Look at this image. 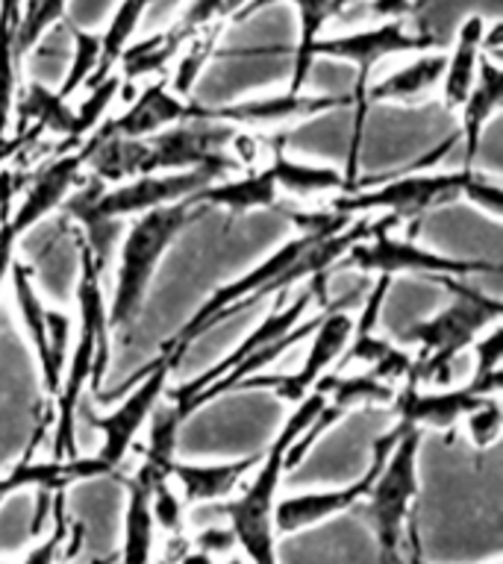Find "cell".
I'll return each instance as SVG.
<instances>
[{
	"label": "cell",
	"instance_id": "cell-1",
	"mask_svg": "<svg viewBox=\"0 0 503 564\" xmlns=\"http://www.w3.org/2000/svg\"><path fill=\"white\" fill-rule=\"evenodd\" d=\"M457 132H450L448 139L427 150L421 159H415L413 165L404 171H392L388 180L360 188V192L342 194L324 203V209L333 218L356 220L377 215L388 218L395 227L415 224L436 206L465 200L485 212L489 218L501 220L503 215V185L497 176L483 174L477 167H457V171H427L430 165H439L441 159L450 156V150L457 148Z\"/></svg>",
	"mask_w": 503,
	"mask_h": 564
},
{
	"label": "cell",
	"instance_id": "cell-2",
	"mask_svg": "<svg viewBox=\"0 0 503 564\" xmlns=\"http://www.w3.org/2000/svg\"><path fill=\"white\" fill-rule=\"evenodd\" d=\"M236 132V127L218 121H183L145 139L95 130L83 141V156L88 174L106 185L201 167L229 176L238 171V162L229 156V141Z\"/></svg>",
	"mask_w": 503,
	"mask_h": 564
},
{
	"label": "cell",
	"instance_id": "cell-3",
	"mask_svg": "<svg viewBox=\"0 0 503 564\" xmlns=\"http://www.w3.org/2000/svg\"><path fill=\"white\" fill-rule=\"evenodd\" d=\"M79 250V282H77V306L79 329L71 341L68 361L62 370L60 394L51 409V458L65 462L77 458V423L79 405L86 388L100 394V377L109 368V317H106L104 289H100V264L92 256V247L77 232Z\"/></svg>",
	"mask_w": 503,
	"mask_h": 564
},
{
	"label": "cell",
	"instance_id": "cell-4",
	"mask_svg": "<svg viewBox=\"0 0 503 564\" xmlns=\"http://www.w3.org/2000/svg\"><path fill=\"white\" fill-rule=\"evenodd\" d=\"M324 409V397L312 391V394L291 409V417L282 423L277 438L265 447V456L259 462L250 479L242 485L236 497L227 502H215V506H201L197 511H215L229 523L233 535H236L238 555L247 564H280L277 558V529H274V506L280 497L282 476L289 470L286 456L289 447L312 426L318 412Z\"/></svg>",
	"mask_w": 503,
	"mask_h": 564
},
{
	"label": "cell",
	"instance_id": "cell-5",
	"mask_svg": "<svg viewBox=\"0 0 503 564\" xmlns=\"http://www.w3.org/2000/svg\"><path fill=\"white\" fill-rule=\"evenodd\" d=\"M224 174L201 167V171H180V174H153L124 180V183L106 185L95 176L79 180L71 197L62 203V212L83 227V238L92 247L95 262H104V236L113 232L121 220L139 218L145 212L171 206V203L189 200L194 192H201Z\"/></svg>",
	"mask_w": 503,
	"mask_h": 564
},
{
	"label": "cell",
	"instance_id": "cell-6",
	"mask_svg": "<svg viewBox=\"0 0 503 564\" xmlns=\"http://www.w3.org/2000/svg\"><path fill=\"white\" fill-rule=\"evenodd\" d=\"M289 215L300 227L298 236H291L289 241H282L271 256H265L263 262H256L247 273H242V276H236L233 282H224L221 289L212 291L210 297L194 308V315L189 317L168 341H162L159 356H168V359H174L176 365H180L185 352H189V347H192L201 335L210 333L212 326H218L221 321H227V317H233L236 312H242V308L254 306V303H259L263 297H274V294H277V280L289 271L291 264L298 262V256L303 253L309 245H315L324 232H330V229L342 227L344 224L342 218H333L330 212H289Z\"/></svg>",
	"mask_w": 503,
	"mask_h": 564
},
{
	"label": "cell",
	"instance_id": "cell-7",
	"mask_svg": "<svg viewBox=\"0 0 503 564\" xmlns=\"http://www.w3.org/2000/svg\"><path fill=\"white\" fill-rule=\"evenodd\" d=\"M203 215L206 212L194 206L192 200H180L132 218L121 238V247H118L113 300L106 306L113 333L132 326V321L139 317L141 306H145L150 282L157 276L165 253L174 247L176 238L183 236V229Z\"/></svg>",
	"mask_w": 503,
	"mask_h": 564
},
{
	"label": "cell",
	"instance_id": "cell-8",
	"mask_svg": "<svg viewBox=\"0 0 503 564\" xmlns=\"http://www.w3.org/2000/svg\"><path fill=\"white\" fill-rule=\"evenodd\" d=\"M450 294H453V303H448L427 321L409 326V333L404 335V341L418 350L413 377L421 388H448L459 356L471 350V344L485 329L501 324L503 317V300L489 297L480 289H471L468 282H462Z\"/></svg>",
	"mask_w": 503,
	"mask_h": 564
},
{
	"label": "cell",
	"instance_id": "cell-9",
	"mask_svg": "<svg viewBox=\"0 0 503 564\" xmlns=\"http://www.w3.org/2000/svg\"><path fill=\"white\" fill-rule=\"evenodd\" d=\"M439 39L432 33H409L406 21H383V24L365 26V30H351L342 35H321L312 47V56L321 59H342L356 65V83H353L351 109H353V130L351 148H347V162L342 174L351 183H360V150H362V130L368 118V104H365V88L371 83V74L379 62L400 56V53H424L436 51Z\"/></svg>",
	"mask_w": 503,
	"mask_h": 564
},
{
	"label": "cell",
	"instance_id": "cell-10",
	"mask_svg": "<svg viewBox=\"0 0 503 564\" xmlns=\"http://www.w3.org/2000/svg\"><path fill=\"white\" fill-rule=\"evenodd\" d=\"M418 449L421 432L404 430L388 453L386 465L379 467L371 482L368 497L360 502L362 518L368 520L377 538L379 564H400L404 558L406 532L413 527V502L418 494Z\"/></svg>",
	"mask_w": 503,
	"mask_h": 564
},
{
	"label": "cell",
	"instance_id": "cell-11",
	"mask_svg": "<svg viewBox=\"0 0 503 564\" xmlns=\"http://www.w3.org/2000/svg\"><path fill=\"white\" fill-rule=\"evenodd\" d=\"M395 224L388 218L371 220L368 236L344 253V259L335 268H353L360 273H377L386 280H395L400 273H415V276H432L448 291H453L462 280L477 276V273H497L501 268L489 262H471V259H450L436 250L415 245L413 238H404L395 232Z\"/></svg>",
	"mask_w": 503,
	"mask_h": 564
},
{
	"label": "cell",
	"instance_id": "cell-12",
	"mask_svg": "<svg viewBox=\"0 0 503 564\" xmlns=\"http://www.w3.org/2000/svg\"><path fill=\"white\" fill-rule=\"evenodd\" d=\"M315 303L318 306L330 303V300H327V276L309 280L307 285L295 294V297H291V291L274 294L271 312H268V315H265L254 329H250V335L242 338V341H238L236 347L224 356V359L215 361L210 370H203L201 377L189 379V382H183V386L168 388L165 397H162L168 409H171V412H174L183 423L189 421V417L194 414V400H197L206 388H212L218 379L227 377L229 370L236 368V365H242V361H245L254 350H259V347H265V344L277 341V338H282L286 333H291V329L303 321V315H307L309 308L315 306Z\"/></svg>",
	"mask_w": 503,
	"mask_h": 564
},
{
	"label": "cell",
	"instance_id": "cell-13",
	"mask_svg": "<svg viewBox=\"0 0 503 564\" xmlns=\"http://www.w3.org/2000/svg\"><path fill=\"white\" fill-rule=\"evenodd\" d=\"M180 368L174 359L168 356H157L150 361L148 368L139 370V382L132 388L127 400L115 405L113 412L97 414L86 405H79V414H86L88 426L95 432H100V449L95 456L97 462L109 470V476L118 474L136 449V441H139V432L145 430L157 412V405L162 403V397L168 391V382H171V373Z\"/></svg>",
	"mask_w": 503,
	"mask_h": 564
},
{
	"label": "cell",
	"instance_id": "cell-14",
	"mask_svg": "<svg viewBox=\"0 0 503 564\" xmlns=\"http://www.w3.org/2000/svg\"><path fill=\"white\" fill-rule=\"evenodd\" d=\"M353 303V294L330 303L324 312V317L318 321L315 333H312V344H309L307 356L300 361V368L295 373H256V377L245 379L233 388L236 391H271L277 400L289 403L291 409L298 403H303L312 388L321 382V377L333 373L339 359H342L344 347L351 341L353 329V315L347 312V306Z\"/></svg>",
	"mask_w": 503,
	"mask_h": 564
},
{
	"label": "cell",
	"instance_id": "cell-15",
	"mask_svg": "<svg viewBox=\"0 0 503 564\" xmlns=\"http://www.w3.org/2000/svg\"><path fill=\"white\" fill-rule=\"evenodd\" d=\"M9 280H12V297H15L18 315L24 321L26 338H30V347L35 352L39 370H42L44 394H47V417H44L42 430L51 432V409L56 394H60L62 370H65L71 350V317L60 308L44 306L33 285V271L24 262L15 259L12 271H9Z\"/></svg>",
	"mask_w": 503,
	"mask_h": 564
},
{
	"label": "cell",
	"instance_id": "cell-16",
	"mask_svg": "<svg viewBox=\"0 0 503 564\" xmlns=\"http://www.w3.org/2000/svg\"><path fill=\"white\" fill-rule=\"evenodd\" d=\"M400 435H404L400 423H397L395 430H388L386 435H379L374 441V447H371V465L351 485L330 488V491H300L291 494V497H277V506H274V529H277V535H295V532H303V529L321 527V523L339 518L344 511L360 509V502L368 497L371 482L377 479L379 467L386 465L388 453H392Z\"/></svg>",
	"mask_w": 503,
	"mask_h": 564
},
{
	"label": "cell",
	"instance_id": "cell-17",
	"mask_svg": "<svg viewBox=\"0 0 503 564\" xmlns=\"http://www.w3.org/2000/svg\"><path fill=\"white\" fill-rule=\"evenodd\" d=\"M392 289V280L386 276H377L374 289L368 291V297L360 303V315L353 317L351 341L344 347L342 359L335 365L333 373H344L351 365H362L365 370H371L374 377H379L388 386H400L406 379L413 377L415 370V356L404 347H395L386 338H379L374 333V326L379 321V312L386 306V294Z\"/></svg>",
	"mask_w": 503,
	"mask_h": 564
},
{
	"label": "cell",
	"instance_id": "cell-18",
	"mask_svg": "<svg viewBox=\"0 0 503 564\" xmlns=\"http://www.w3.org/2000/svg\"><path fill=\"white\" fill-rule=\"evenodd\" d=\"M353 100L351 95H263L247 97L238 104L227 106H206V121L229 123L236 130H259V127H282V123H298L318 118L335 109H347Z\"/></svg>",
	"mask_w": 503,
	"mask_h": 564
},
{
	"label": "cell",
	"instance_id": "cell-19",
	"mask_svg": "<svg viewBox=\"0 0 503 564\" xmlns=\"http://www.w3.org/2000/svg\"><path fill=\"white\" fill-rule=\"evenodd\" d=\"M203 115H206V106L176 97L168 86V77H157L136 88L127 109L106 118L97 130L109 132V135H124V139H145V135L168 130L174 123L203 121Z\"/></svg>",
	"mask_w": 503,
	"mask_h": 564
},
{
	"label": "cell",
	"instance_id": "cell-20",
	"mask_svg": "<svg viewBox=\"0 0 503 564\" xmlns=\"http://www.w3.org/2000/svg\"><path fill=\"white\" fill-rule=\"evenodd\" d=\"M489 397H483L471 382L465 386H448V388H421L409 377L406 382L397 386V394L392 400V412H395L397 423L404 430H432L448 432L453 430L462 417H465L477 403H483Z\"/></svg>",
	"mask_w": 503,
	"mask_h": 564
},
{
	"label": "cell",
	"instance_id": "cell-21",
	"mask_svg": "<svg viewBox=\"0 0 503 564\" xmlns=\"http://www.w3.org/2000/svg\"><path fill=\"white\" fill-rule=\"evenodd\" d=\"M271 171L277 192L291 197V200H333L342 194L371 188V185L383 183V176H362L360 183H351L339 167L327 165V162H300L291 159L282 150V141H274L271 150Z\"/></svg>",
	"mask_w": 503,
	"mask_h": 564
},
{
	"label": "cell",
	"instance_id": "cell-22",
	"mask_svg": "<svg viewBox=\"0 0 503 564\" xmlns=\"http://www.w3.org/2000/svg\"><path fill=\"white\" fill-rule=\"evenodd\" d=\"M42 438H33L30 449L18 458L15 465L9 467L7 474H0V506L15 497V494L35 488V491H65L68 485L97 479V476H109L97 456H77L65 458V462H53V458H35V444Z\"/></svg>",
	"mask_w": 503,
	"mask_h": 564
},
{
	"label": "cell",
	"instance_id": "cell-23",
	"mask_svg": "<svg viewBox=\"0 0 503 564\" xmlns=\"http://www.w3.org/2000/svg\"><path fill=\"white\" fill-rule=\"evenodd\" d=\"M265 449L254 456L233 458V462H215V465H189V462H171L168 476L174 479L176 491L183 494L189 509H201V506H215V502H227L242 491V485L250 479L259 462H263Z\"/></svg>",
	"mask_w": 503,
	"mask_h": 564
},
{
	"label": "cell",
	"instance_id": "cell-24",
	"mask_svg": "<svg viewBox=\"0 0 503 564\" xmlns=\"http://www.w3.org/2000/svg\"><path fill=\"white\" fill-rule=\"evenodd\" d=\"M274 3H291V7L298 9V44H295V51H291V83H289V95H300L303 88H307V79L315 68V56H312V47L315 42L324 35V26L333 21V18L344 15L347 7H351V0H254L250 7L238 15L250 18L256 12H263V9L274 7Z\"/></svg>",
	"mask_w": 503,
	"mask_h": 564
},
{
	"label": "cell",
	"instance_id": "cell-25",
	"mask_svg": "<svg viewBox=\"0 0 503 564\" xmlns=\"http://www.w3.org/2000/svg\"><path fill=\"white\" fill-rule=\"evenodd\" d=\"M441 74H445V51L415 53V59L395 68L383 79L368 83L365 104H368V109L377 104H421L432 91H439Z\"/></svg>",
	"mask_w": 503,
	"mask_h": 564
},
{
	"label": "cell",
	"instance_id": "cell-26",
	"mask_svg": "<svg viewBox=\"0 0 503 564\" xmlns=\"http://www.w3.org/2000/svg\"><path fill=\"white\" fill-rule=\"evenodd\" d=\"M189 200L203 212L224 209L229 215H247V212L280 206V192H277L271 171L259 167V171H247L238 176H221L201 192H194Z\"/></svg>",
	"mask_w": 503,
	"mask_h": 564
},
{
	"label": "cell",
	"instance_id": "cell-27",
	"mask_svg": "<svg viewBox=\"0 0 503 564\" xmlns=\"http://www.w3.org/2000/svg\"><path fill=\"white\" fill-rule=\"evenodd\" d=\"M503 104V70L501 62L483 56L477 79L471 91H468L465 104L459 106L462 123H459L457 139L462 141V167H474L477 150H480V135H483L485 123L492 121L494 112Z\"/></svg>",
	"mask_w": 503,
	"mask_h": 564
},
{
	"label": "cell",
	"instance_id": "cell-28",
	"mask_svg": "<svg viewBox=\"0 0 503 564\" xmlns=\"http://www.w3.org/2000/svg\"><path fill=\"white\" fill-rule=\"evenodd\" d=\"M485 21L483 15H468L457 30L453 47L445 53V74H441V100L448 109L457 112L459 106L465 104L468 91L474 86L477 68L483 59V35H485Z\"/></svg>",
	"mask_w": 503,
	"mask_h": 564
},
{
	"label": "cell",
	"instance_id": "cell-29",
	"mask_svg": "<svg viewBox=\"0 0 503 564\" xmlns=\"http://www.w3.org/2000/svg\"><path fill=\"white\" fill-rule=\"evenodd\" d=\"M189 35L192 33L174 21L165 30L148 35V39L130 42L118 56L115 74L121 77V83H130V86H136V79L165 77L176 56H180V51H183V44L189 42Z\"/></svg>",
	"mask_w": 503,
	"mask_h": 564
},
{
	"label": "cell",
	"instance_id": "cell-30",
	"mask_svg": "<svg viewBox=\"0 0 503 564\" xmlns=\"http://www.w3.org/2000/svg\"><path fill=\"white\" fill-rule=\"evenodd\" d=\"M312 391L324 397V405L339 417H344L353 409H365V405H392L397 388L374 377L371 370L362 373H327L321 377Z\"/></svg>",
	"mask_w": 503,
	"mask_h": 564
},
{
	"label": "cell",
	"instance_id": "cell-31",
	"mask_svg": "<svg viewBox=\"0 0 503 564\" xmlns=\"http://www.w3.org/2000/svg\"><path fill=\"white\" fill-rule=\"evenodd\" d=\"M130 497L124 509L121 550L115 553V564H157V529L148 511V488L139 479H130Z\"/></svg>",
	"mask_w": 503,
	"mask_h": 564
},
{
	"label": "cell",
	"instance_id": "cell-32",
	"mask_svg": "<svg viewBox=\"0 0 503 564\" xmlns=\"http://www.w3.org/2000/svg\"><path fill=\"white\" fill-rule=\"evenodd\" d=\"M24 0H0V135L9 130L18 100V59L15 42L18 26H21Z\"/></svg>",
	"mask_w": 503,
	"mask_h": 564
},
{
	"label": "cell",
	"instance_id": "cell-33",
	"mask_svg": "<svg viewBox=\"0 0 503 564\" xmlns=\"http://www.w3.org/2000/svg\"><path fill=\"white\" fill-rule=\"evenodd\" d=\"M227 24H206L201 30H194L189 35V42L183 44V51L174 59L171 70H168V86L174 91L176 97H183V100H192V91L197 86V79H201L203 68L215 59V53L221 51L218 42L221 35H224Z\"/></svg>",
	"mask_w": 503,
	"mask_h": 564
},
{
	"label": "cell",
	"instance_id": "cell-34",
	"mask_svg": "<svg viewBox=\"0 0 503 564\" xmlns=\"http://www.w3.org/2000/svg\"><path fill=\"white\" fill-rule=\"evenodd\" d=\"M77 538H83V527L71 523L65 514V491L53 494L47 532L26 546L24 558L18 564H65L77 550Z\"/></svg>",
	"mask_w": 503,
	"mask_h": 564
},
{
	"label": "cell",
	"instance_id": "cell-35",
	"mask_svg": "<svg viewBox=\"0 0 503 564\" xmlns=\"http://www.w3.org/2000/svg\"><path fill=\"white\" fill-rule=\"evenodd\" d=\"M139 482L148 488V511L153 520L157 535H165V541H180L185 538V527H189V506H185L183 494L176 491V485L171 476H139Z\"/></svg>",
	"mask_w": 503,
	"mask_h": 564
},
{
	"label": "cell",
	"instance_id": "cell-36",
	"mask_svg": "<svg viewBox=\"0 0 503 564\" xmlns=\"http://www.w3.org/2000/svg\"><path fill=\"white\" fill-rule=\"evenodd\" d=\"M74 53H71V65L65 70L62 86L56 88V97L68 104L71 97L79 95L88 86V79L95 77L97 62H100V33L97 30H83V26H68Z\"/></svg>",
	"mask_w": 503,
	"mask_h": 564
},
{
	"label": "cell",
	"instance_id": "cell-37",
	"mask_svg": "<svg viewBox=\"0 0 503 564\" xmlns=\"http://www.w3.org/2000/svg\"><path fill=\"white\" fill-rule=\"evenodd\" d=\"M65 12H68V0H39L26 15H21V26H18L15 42L18 59L24 62L26 56L35 51V44L42 42L53 26L65 21Z\"/></svg>",
	"mask_w": 503,
	"mask_h": 564
},
{
	"label": "cell",
	"instance_id": "cell-38",
	"mask_svg": "<svg viewBox=\"0 0 503 564\" xmlns=\"http://www.w3.org/2000/svg\"><path fill=\"white\" fill-rule=\"evenodd\" d=\"M465 435L474 449H492L503 435V409L501 397H489L483 403H477L471 412L462 417Z\"/></svg>",
	"mask_w": 503,
	"mask_h": 564
},
{
	"label": "cell",
	"instance_id": "cell-39",
	"mask_svg": "<svg viewBox=\"0 0 503 564\" xmlns=\"http://www.w3.org/2000/svg\"><path fill=\"white\" fill-rule=\"evenodd\" d=\"M254 0H189V7L180 12L176 24L194 33L206 24H229L250 7Z\"/></svg>",
	"mask_w": 503,
	"mask_h": 564
},
{
	"label": "cell",
	"instance_id": "cell-40",
	"mask_svg": "<svg viewBox=\"0 0 503 564\" xmlns=\"http://www.w3.org/2000/svg\"><path fill=\"white\" fill-rule=\"evenodd\" d=\"M189 544L203 550V553H210L212 558H218V562H224V558L238 553L233 529H229V523H221V520L201 523V527L194 529V535L189 538Z\"/></svg>",
	"mask_w": 503,
	"mask_h": 564
},
{
	"label": "cell",
	"instance_id": "cell-41",
	"mask_svg": "<svg viewBox=\"0 0 503 564\" xmlns=\"http://www.w3.org/2000/svg\"><path fill=\"white\" fill-rule=\"evenodd\" d=\"M368 3L371 18L383 24V21H406V15H413V0H365Z\"/></svg>",
	"mask_w": 503,
	"mask_h": 564
},
{
	"label": "cell",
	"instance_id": "cell-42",
	"mask_svg": "<svg viewBox=\"0 0 503 564\" xmlns=\"http://www.w3.org/2000/svg\"><path fill=\"white\" fill-rule=\"evenodd\" d=\"M168 564H221V562L218 558H212L210 553H203V550L189 544V538H185L183 546L174 553V562H168Z\"/></svg>",
	"mask_w": 503,
	"mask_h": 564
},
{
	"label": "cell",
	"instance_id": "cell-43",
	"mask_svg": "<svg viewBox=\"0 0 503 564\" xmlns=\"http://www.w3.org/2000/svg\"><path fill=\"white\" fill-rule=\"evenodd\" d=\"M221 564H247L245 562V558H242V555H229V558H224V562H221Z\"/></svg>",
	"mask_w": 503,
	"mask_h": 564
},
{
	"label": "cell",
	"instance_id": "cell-44",
	"mask_svg": "<svg viewBox=\"0 0 503 564\" xmlns=\"http://www.w3.org/2000/svg\"><path fill=\"white\" fill-rule=\"evenodd\" d=\"M92 564H115V553L113 555H106V558H95Z\"/></svg>",
	"mask_w": 503,
	"mask_h": 564
},
{
	"label": "cell",
	"instance_id": "cell-45",
	"mask_svg": "<svg viewBox=\"0 0 503 564\" xmlns=\"http://www.w3.org/2000/svg\"><path fill=\"white\" fill-rule=\"evenodd\" d=\"M0 564H15V562H7V558H0Z\"/></svg>",
	"mask_w": 503,
	"mask_h": 564
}]
</instances>
